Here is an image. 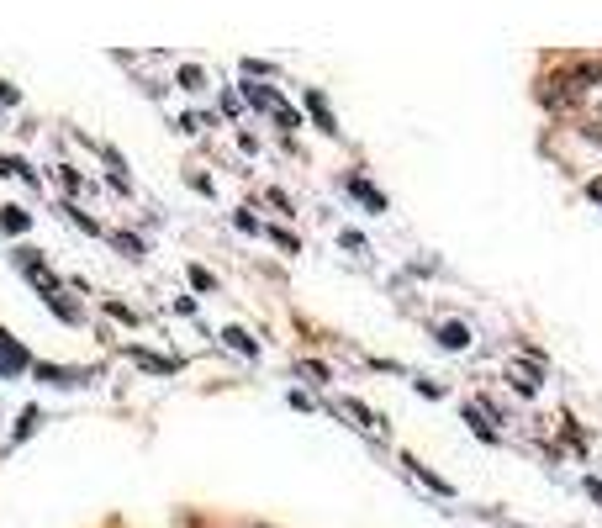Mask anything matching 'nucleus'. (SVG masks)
Returning a JSON list of instances; mask_svg holds the SVG:
<instances>
[{
    "label": "nucleus",
    "instance_id": "1",
    "mask_svg": "<svg viewBox=\"0 0 602 528\" xmlns=\"http://www.w3.org/2000/svg\"><path fill=\"white\" fill-rule=\"evenodd\" d=\"M22 270L32 275V286H37V291H48V296L59 291V280H53V275L43 270V264H37V254H22Z\"/></svg>",
    "mask_w": 602,
    "mask_h": 528
},
{
    "label": "nucleus",
    "instance_id": "2",
    "mask_svg": "<svg viewBox=\"0 0 602 528\" xmlns=\"http://www.w3.org/2000/svg\"><path fill=\"white\" fill-rule=\"evenodd\" d=\"M22 365H27V354H22V349H11V338L0 333V370H22Z\"/></svg>",
    "mask_w": 602,
    "mask_h": 528
},
{
    "label": "nucleus",
    "instance_id": "3",
    "mask_svg": "<svg viewBox=\"0 0 602 528\" xmlns=\"http://www.w3.org/2000/svg\"><path fill=\"white\" fill-rule=\"evenodd\" d=\"M571 80H581V85H597V80H602V64H576V69H571Z\"/></svg>",
    "mask_w": 602,
    "mask_h": 528
},
{
    "label": "nucleus",
    "instance_id": "4",
    "mask_svg": "<svg viewBox=\"0 0 602 528\" xmlns=\"http://www.w3.org/2000/svg\"><path fill=\"white\" fill-rule=\"evenodd\" d=\"M307 106H312V117L323 122V132H338V127H333V117H328V106H323V96H317V90H312V101H307Z\"/></svg>",
    "mask_w": 602,
    "mask_h": 528
},
{
    "label": "nucleus",
    "instance_id": "5",
    "mask_svg": "<svg viewBox=\"0 0 602 528\" xmlns=\"http://www.w3.org/2000/svg\"><path fill=\"white\" fill-rule=\"evenodd\" d=\"M444 344H449V349H465V344H470V333H465L460 323H449V328H444Z\"/></svg>",
    "mask_w": 602,
    "mask_h": 528
},
{
    "label": "nucleus",
    "instance_id": "6",
    "mask_svg": "<svg viewBox=\"0 0 602 528\" xmlns=\"http://www.w3.org/2000/svg\"><path fill=\"white\" fill-rule=\"evenodd\" d=\"M513 386H518V391H534L539 381H534V370H523V365H513Z\"/></svg>",
    "mask_w": 602,
    "mask_h": 528
},
{
    "label": "nucleus",
    "instance_id": "7",
    "mask_svg": "<svg viewBox=\"0 0 602 528\" xmlns=\"http://www.w3.org/2000/svg\"><path fill=\"white\" fill-rule=\"evenodd\" d=\"M228 344H238L243 354H254V338H249V333H238V328H228Z\"/></svg>",
    "mask_w": 602,
    "mask_h": 528
}]
</instances>
